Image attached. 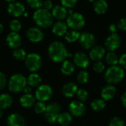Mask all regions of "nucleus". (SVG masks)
Masks as SVG:
<instances>
[{"instance_id": "nucleus-1", "label": "nucleus", "mask_w": 126, "mask_h": 126, "mask_svg": "<svg viewBox=\"0 0 126 126\" xmlns=\"http://www.w3.org/2000/svg\"><path fill=\"white\" fill-rule=\"evenodd\" d=\"M50 58L56 63H60L65 60L68 52L65 44L59 41H54L50 44L48 48Z\"/></svg>"}, {"instance_id": "nucleus-2", "label": "nucleus", "mask_w": 126, "mask_h": 126, "mask_svg": "<svg viewBox=\"0 0 126 126\" xmlns=\"http://www.w3.org/2000/svg\"><path fill=\"white\" fill-rule=\"evenodd\" d=\"M33 21L39 27L48 28L53 24V17L50 11L41 7L34 12Z\"/></svg>"}, {"instance_id": "nucleus-3", "label": "nucleus", "mask_w": 126, "mask_h": 126, "mask_svg": "<svg viewBox=\"0 0 126 126\" xmlns=\"http://www.w3.org/2000/svg\"><path fill=\"white\" fill-rule=\"evenodd\" d=\"M124 75L123 69L121 66L115 65L111 66L107 69L105 74V79L110 84H116L123 79Z\"/></svg>"}, {"instance_id": "nucleus-4", "label": "nucleus", "mask_w": 126, "mask_h": 126, "mask_svg": "<svg viewBox=\"0 0 126 126\" xmlns=\"http://www.w3.org/2000/svg\"><path fill=\"white\" fill-rule=\"evenodd\" d=\"M85 23V21L82 14L74 13L72 10H68L66 24L68 27L74 30H78L84 27Z\"/></svg>"}, {"instance_id": "nucleus-5", "label": "nucleus", "mask_w": 126, "mask_h": 126, "mask_svg": "<svg viewBox=\"0 0 126 126\" xmlns=\"http://www.w3.org/2000/svg\"><path fill=\"white\" fill-rule=\"evenodd\" d=\"M27 86V78L21 74L13 75L9 80L8 88L12 92H19Z\"/></svg>"}, {"instance_id": "nucleus-6", "label": "nucleus", "mask_w": 126, "mask_h": 126, "mask_svg": "<svg viewBox=\"0 0 126 126\" xmlns=\"http://www.w3.org/2000/svg\"><path fill=\"white\" fill-rule=\"evenodd\" d=\"M61 109L57 103H50L46 106V109L44 111V116L48 122L50 123H54L56 122L59 115L60 114Z\"/></svg>"}, {"instance_id": "nucleus-7", "label": "nucleus", "mask_w": 126, "mask_h": 126, "mask_svg": "<svg viewBox=\"0 0 126 126\" xmlns=\"http://www.w3.org/2000/svg\"><path fill=\"white\" fill-rule=\"evenodd\" d=\"M25 64L30 72H36L42 66V58L36 53H30L26 56Z\"/></svg>"}, {"instance_id": "nucleus-8", "label": "nucleus", "mask_w": 126, "mask_h": 126, "mask_svg": "<svg viewBox=\"0 0 126 126\" xmlns=\"http://www.w3.org/2000/svg\"><path fill=\"white\" fill-rule=\"evenodd\" d=\"M53 94V90L48 85H41L36 91V97L39 101H48Z\"/></svg>"}, {"instance_id": "nucleus-9", "label": "nucleus", "mask_w": 126, "mask_h": 126, "mask_svg": "<svg viewBox=\"0 0 126 126\" xmlns=\"http://www.w3.org/2000/svg\"><path fill=\"white\" fill-rule=\"evenodd\" d=\"M79 41V44L83 48L88 49L94 47L96 41V38L92 33L85 32L80 34Z\"/></svg>"}, {"instance_id": "nucleus-10", "label": "nucleus", "mask_w": 126, "mask_h": 126, "mask_svg": "<svg viewBox=\"0 0 126 126\" xmlns=\"http://www.w3.org/2000/svg\"><path fill=\"white\" fill-rule=\"evenodd\" d=\"M121 44V38L117 33L110 35L105 43V47L110 52H114L119 48Z\"/></svg>"}, {"instance_id": "nucleus-11", "label": "nucleus", "mask_w": 126, "mask_h": 126, "mask_svg": "<svg viewBox=\"0 0 126 126\" xmlns=\"http://www.w3.org/2000/svg\"><path fill=\"white\" fill-rule=\"evenodd\" d=\"M7 12L13 17H19L24 14L25 12V8L22 3L13 1L9 4L7 7Z\"/></svg>"}, {"instance_id": "nucleus-12", "label": "nucleus", "mask_w": 126, "mask_h": 126, "mask_svg": "<svg viewBox=\"0 0 126 126\" xmlns=\"http://www.w3.org/2000/svg\"><path fill=\"white\" fill-rule=\"evenodd\" d=\"M26 36L31 42L38 43L44 38V33L38 27H31L27 31Z\"/></svg>"}, {"instance_id": "nucleus-13", "label": "nucleus", "mask_w": 126, "mask_h": 126, "mask_svg": "<svg viewBox=\"0 0 126 126\" xmlns=\"http://www.w3.org/2000/svg\"><path fill=\"white\" fill-rule=\"evenodd\" d=\"M71 113L75 117H81L85 113V106L80 101H73L69 105Z\"/></svg>"}, {"instance_id": "nucleus-14", "label": "nucleus", "mask_w": 126, "mask_h": 126, "mask_svg": "<svg viewBox=\"0 0 126 126\" xmlns=\"http://www.w3.org/2000/svg\"><path fill=\"white\" fill-rule=\"evenodd\" d=\"M74 61L75 64L81 69H85L89 65V58L88 55L82 52H76L74 56Z\"/></svg>"}, {"instance_id": "nucleus-15", "label": "nucleus", "mask_w": 126, "mask_h": 126, "mask_svg": "<svg viewBox=\"0 0 126 126\" xmlns=\"http://www.w3.org/2000/svg\"><path fill=\"white\" fill-rule=\"evenodd\" d=\"M6 42L10 48L16 49L20 46L22 42V38L18 32H11L7 35L6 38Z\"/></svg>"}, {"instance_id": "nucleus-16", "label": "nucleus", "mask_w": 126, "mask_h": 126, "mask_svg": "<svg viewBox=\"0 0 126 126\" xmlns=\"http://www.w3.org/2000/svg\"><path fill=\"white\" fill-rule=\"evenodd\" d=\"M105 54V49L103 47L100 45L94 46L91 48L90 51V58L94 61H100Z\"/></svg>"}, {"instance_id": "nucleus-17", "label": "nucleus", "mask_w": 126, "mask_h": 126, "mask_svg": "<svg viewBox=\"0 0 126 126\" xmlns=\"http://www.w3.org/2000/svg\"><path fill=\"white\" fill-rule=\"evenodd\" d=\"M68 27L66 22L63 21H58L56 23L53 24L52 32L56 36H63L68 32Z\"/></svg>"}, {"instance_id": "nucleus-18", "label": "nucleus", "mask_w": 126, "mask_h": 126, "mask_svg": "<svg viewBox=\"0 0 126 126\" xmlns=\"http://www.w3.org/2000/svg\"><path fill=\"white\" fill-rule=\"evenodd\" d=\"M51 14L53 18L58 19L59 21H62L65 19L68 16L67 8L62 5H56L51 10Z\"/></svg>"}, {"instance_id": "nucleus-19", "label": "nucleus", "mask_w": 126, "mask_h": 126, "mask_svg": "<svg viewBox=\"0 0 126 126\" xmlns=\"http://www.w3.org/2000/svg\"><path fill=\"white\" fill-rule=\"evenodd\" d=\"M117 93L116 88L112 85H107L102 89L101 96L103 100H112Z\"/></svg>"}, {"instance_id": "nucleus-20", "label": "nucleus", "mask_w": 126, "mask_h": 126, "mask_svg": "<svg viewBox=\"0 0 126 126\" xmlns=\"http://www.w3.org/2000/svg\"><path fill=\"white\" fill-rule=\"evenodd\" d=\"M8 126H25V121L24 117L19 114H12L7 118Z\"/></svg>"}, {"instance_id": "nucleus-21", "label": "nucleus", "mask_w": 126, "mask_h": 126, "mask_svg": "<svg viewBox=\"0 0 126 126\" xmlns=\"http://www.w3.org/2000/svg\"><path fill=\"white\" fill-rule=\"evenodd\" d=\"M78 90L77 86L74 83H68L62 88V94L66 97H74Z\"/></svg>"}, {"instance_id": "nucleus-22", "label": "nucleus", "mask_w": 126, "mask_h": 126, "mask_svg": "<svg viewBox=\"0 0 126 126\" xmlns=\"http://www.w3.org/2000/svg\"><path fill=\"white\" fill-rule=\"evenodd\" d=\"M108 5L105 0H96L94 3V11L100 15L104 14L108 10Z\"/></svg>"}, {"instance_id": "nucleus-23", "label": "nucleus", "mask_w": 126, "mask_h": 126, "mask_svg": "<svg viewBox=\"0 0 126 126\" xmlns=\"http://www.w3.org/2000/svg\"><path fill=\"white\" fill-rule=\"evenodd\" d=\"M20 103L25 108H30L35 103V97L30 94H25L20 98Z\"/></svg>"}, {"instance_id": "nucleus-24", "label": "nucleus", "mask_w": 126, "mask_h": 126, "mask_svg": "<svg viewBox=\"0 0 126 126\" xmlns=\"http://www.w3.org/2000/svg\"><path fill=\"white\" fill-rule=\"evenodd\" d=\"M13 99L10 94H2L0 95V109H5L11 106Z\"/></svg>"}, {"instance_id": "nucleus-25", "label": "nucleus", "mask_w": 126, "mask_h": 126, "mask_svg": "<svg viewBox=\"0 0 126 126\" xmlns=\"http://www.w3.org/2000/svg\"><path fill=\"white\" fill-rule=\"evenodd\" d=\"M75 70L74 65L70 61H64L61 67L62 72L65 75H71Z\"/></svg>"}, {"instance_id": "nucleus-26", "label": "nucleus", "mask_w": 126, "mask_h": 126, "mask_svg": "<svg viewBox=\"0 0 126 126\" xmlns=\"http://www.w3.org/2000/svg\"><path fill=\"white\" fill-rule=\"evenodd\" d=\"M56 121L62 126H68L72 122V116L67 112L62 113L59 115Z\"/></svg>"}, {"instance_id": "nucleus-27", "label": "nucleus", "mask_w": 126, "mask_h": 126, "mask_svg": "<svg viewBox=\"0 0 126 126\" xmlns=\"http://www.w3.org/2000/svg\"><path fill=\"white\" fill-rule=\"evenodd\" d=\"M41 81L42 78L38 74L32 73L27 79V84H28L29 86H38L41 83Z\"/></svg>"}, {"instance_id": "nucleus-28", "label": "nucleus", "mask_w": 126, "mask_h": 126, "mask_svg": "<svg viewBox=\"0 0 126 126\" xmlns=\"http://www.w3.org/2000/svg\"><path fill=\"white\" fill-rule=\"evenodd\" d=\"M80 36V33L77 30H71L68 31L65 35V38L68 43H74L79 40Z\"/></svg>"}, {"instance_id": "nucleus-29", "label": "nucleus", "mask_w": 126, "mask_h": 126, "mask_svg": "<svg viewBox=\"0 0 126 126\" xmlns=\"http://www.w3.org/2000/svg\"><path fill=\"white\" fill-rule=\"evenodd\" d=\"M106 62L111 66H115L119 63V57L114 52H110L105 58Z\"/></svg>"}, {"instance_id": "nucleus-30", "label": "nucleus", "mask_w": 126, "mask_h": 126, "mask_svg": "<svg viewBox=\"0 0 126 126\" xmlns=\"http://www.w3.org/2000/svg\"><path fill=\"white\" fill-rule=\"evenodd\" d=\"M105 107V103L104 100L97 99L91 103V108L95 111H102V109H104Z\"/></svg>"}, {"instance_id": "nucleus-31", "label": "nucleus", "mask_w": 126, "mask_h": 126, "mask_svg": "<svg viewBox=\"0 0 126 126\" xmlns=\"http://www.w3.org/2000/svg\"><path fill=\"white\" fill-rule=\"evenodd\" d=\"M13 55L16 60L22 61V60H25L26 58L27 54H26V52L23 49L18 47V48L14 49V51L13 52Z\"/></svg>"}, {"instance_id": "nucleus-32", "label": "nucleus", "mask_w": 126, "mask_h": 126, "mask_svg": "<svg viewBox=\"0 0 126 126\" xmlns=\"http://www.w3.org/2000/svg\"><path fill=\"white\" fill-rule=\"evenodd\" d=\"M9 27H10V29L11 32H18L22 28V24H21V23H20V21L19 20L13 19V20L10 21Z\"/></svg>"}, {"instance_id": "nucleus-33", "label": "nucleus", "mask_w": 126, "mask_h": 126, "mask_svg": "<svg viewBox=\"0 0 126 126\" xmlns=\"http://www.w3.org/2000/svg\"><path fill=\"white\" fill-rule=\"evenodd\" d=\"M89 75L86 71H81L77 75V80L81 84H85L88 81Z\"/></svg>"}, {"instance_id": "nucleus-34", "label": "nucleus", "mask_w": 126, "mask_h": 126, "mask_svg": "<svg viewBox=\"0 0 126 126\" xmlns=\"http://www.w3.org/2000/svg\"><path fill=\"white\" fill-rule=\"evenodd\" d=\"M76 95L80 102H85L88 98V93L84 89H79L76 92Z\"/></svg>"}, {"instance_id": "nucleus-35", "label": "nucleus", "mask_w": 126, "mask_h": 126, "mask_svg": "<svg viewBox=\"0 0 126 126\" xmlns=\"http://www.w3.org/2000/svg\"><path fill=\"white\" fill-rule=\"evenodd\" d=\"M27 4L33 9H39L43 5L42 0H27Z\"/></svg>"}, {"instance_id": "nucleus-36", "label": "nucleus", "mask_w": 126, "mask_h": 126, "mask_svg": "<svg viewBox=\"0 0 126 126\" xmlns=\"http://www.w3.org/2000/svg\"><path fill=\"white\" fill-rule=\"evenodd\" d=\"M46 109V106L43 102L39 101L34 105V111L37 114H42L44 113L45 110Z\"/></svg>"}, {"instance_id": "nucleus-37", "label": "nucleus", "mask_w": 126, "mask_h": 126, "mask_svg": "<svg viewBox=\"0 0 126 126\" xmlns=\"http://www.w3.org/2000/svg\"><path fill=\"white\" fill-rule=\"evenodd\" d=\"M62 6L65 8H73L76 4L77 0H60Z\"/></svg>"}, {"instance_id": "nucleus-38", "label": "nucleus", "mask_w": 126, "mask_h": 126, "mask_svg": "<svg viewBox=\"0 0 126 126\" xmlns=\"http://www.w3.org/2000/svg\"><path fill=\"white\" fill-rule=\"evenodd\" d=\"M109 126H125L123 120L120 117H114L111 120Z\"/></svg>"}, {"instance_id": "nucleus-39", "label": "nucleus", "mask_w": 126, "mask_h": 126, "mask_svg": "<svg viewBox=\"0 0 126 126\" xmlns=\"http://www.w3.org/2000/svg\"><path fill=\"white\" fill-rule=\"evenodd\" d=\"M94 72H97V73H101L104 71L105 69V65L101 61H97L94 65Z\"/></svg>"}, {"instance_id": "nucleus-40", "label": "nucleus", "mask_w": 126, "mask_h": 126, "mask_svg": "<svg viewBox=\"0 0 126 126\" xmlns=\"http://www.w3.org/2000/svg\"><path fill=\"white\" fill-rule=\"evenodd\" d=\"M117 27L123 31H126V18H122L119 21L117 24Z\"/></svg>"}, {"instance_id": "nucleus-41", "label": "nucleus", "mask_w": 126, "mask_h": 126, "mask_svg": "<svg viewBox=\"0 0 126 126\" xmlns=\"http://www.w3.org/2000/svg\"><path fill=\"white\" fill-rule=\"evenodd\" d=\"M6 77L5 75L2 73V72H0V90L3 89L6 85Z\"/></svg>"}, {"instance_id": "nucleus-42", "label": "nucleus", "mask_w": 126, "mask_h": 126, "mask_svg": "<svg viewBox=\"0 0 126 126\" xmlns=\"http://www.w3.org/2000/svg\"><path fill=\"white\" fill-rule=\"evenodd\" d=\"M53 7V3L50 0H46L45 2H43V8L50 11V10H52Z\"/></svg>"}, {"instance_id": "nucleus-43", "label": "nucleus", "mask_w": 126, "mask_h": 126, "mask_svg": "<svg viewBox=\"0 0 126 126\" xmlns=\"http://www.w3.org/2000/svg\"><path fill=\"white\" fill-rule=\"evenodd\" d=\"M119 63L120 64V66L126 69V54H123L120 58H119Z\"/></svg>"}, {"instance_id": "nucleus-44", "label": "nucleus", "mask_w": 126, "mask_h": 126, "mask_svg": "<svg viewBox=\"0 0 126 126\" xmlns=\"http://www.w3.org/2000/svg\"><path fill=\"white\" fill-rule=\"evenodd\" d=\"M109 31L111 34H114L117 33V26L114 24H112L109 26Z\"/></svg>"}, {"instance_id": "nucleus-45", "label": "nucleus", "mask_w": 126, "mask_h": 126, "mask_svg": "<svg viewBox=\"0 0 126 126\" xmlns=\"http://www.w3.org/2000/svg\"><path fill=\"white\" fill-rule=\"evenodd\" d=\"M121 101H122V103H123V106L126 109V92H125L123 94V96L121 97Z\"/></svg>"}, {"instance_id": "nucleus-46", "label": "nucleus", "mask_w": 126, "mask_h": 126, "mask_svg": "<svg viewBox=\"0 0 126 126\" xmlns=\"http://www.w3.org/2000/svg\"><path fill=\"white\" fill-rule=\"evenodd\" d=\"M25 94H30V92H31V88H30V86H25V88H24V89L22 90Z\"/></svg>"}, {"instance_id": "nucleus-47", "label": "nucleus", "mask_w": 126, "mask_h": 126, "mask_svg": "<svg viewBox=\"0 0 126 126\" xmlns=\"http://www.w3.org/2000/svg\"><path fill=\"white\" fill-rule=\"evenodd\" d=\"M3 30H4V27H3V25L0 23V33H1V32H2Z\"/></svg>"}, {"instance_id": "nucleus-48", "label": "nucleus", "mask_w": 126, "mask_h": 126, "mask_svg": "<svg viewBox=\"0 0 126 126\" xmlns=\"http://www.w3.org/2000/svg\"><path fill=\"white\" fill-rule=\"evenodd\" d=\"M6 1H7V2H10V3H11V2H13V1H15L16 0H5Z\"/></svg>"}, {"instance_id": "nucleus-49", "label": "nucleus", "mask_w": 126, "mask_h": 126, "mask_svg": "<svg viewBox=\"0 0 126 126\" xmlns=\"http://www.w3.org/2000/svg\"><path fill=\"white\" fill-rule=\"evenodd\" d=\"M23 16H24L25 17H27V16H28V14H27V12H25V13H24V14H23Z\"/></svg>"}, {"instance_id": "nucleus-50", "label": "nucleus", "mask_w": 126, "mask_h": 126, "mask_svg": "<svg viewBox=\"0 0 126 126\" xmlns=\"http://www.w3.org/2000/svg\"><path fill=\"white\" fill-rule=\"evenodd\" d=\"M1 116H2V112H1V109H0V118L1 117Z\"/></svg>"}, {"instance_id": "nucleus-51", "label": "nucleus", "mask_w": 126, "mask_h": 126, "mask_svg": "<svg viewBox=\"0 0 126 126\" xmlns=\"http://www.w3.org/2000/svg\"><path fill=\"white\" fill-rule=\"evenodd\" d=\"M88 1H89L90 2H94V1H95L96 0H88Z\"/></svg>"}]
</instances>
